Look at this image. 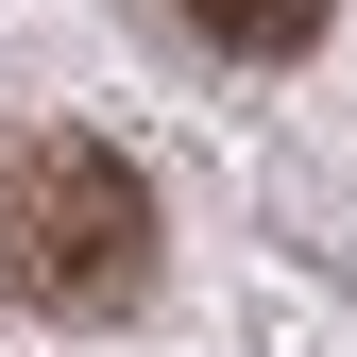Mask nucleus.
Wrapping results in <instances>:
<instances>
[{
	"label": "nucleus",
	"instance_id": "f257e3e1",
	"mask_svg": "<svg viewBox=\"0 0 357 357\" xmlns=\"http://www.w3.org/2000/svg\"><path fill=\"white\" fill-rule=\"evenodd\" d=\"M153 255H170V221L137 188V153L68 137V119L0 137V289H17L34 324H119V306H153Z\"/></svg>",
	"mask_w": 357,
	"mask_h": 357
},
{
	"label": "nucleus",
	"instance_id": "f03ea898",
	"mask_svg": "<svg viewBox=\"0 0 357 357\" xmlns=\"http://www.w3.org/2000/svg\"><path fill=\"white\" fill-rule=\"evenodd\" d=\"M170 17H188V34H204V52H238V68H289V52H306V34H324V17H340V0H170Z\"/></svg>",
	"mask_w": 357,
	"mask_h": 357
}]
</instances>
